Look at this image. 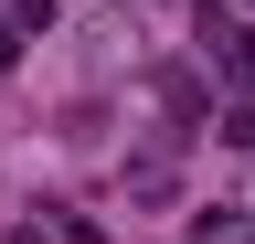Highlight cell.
Masks as SVG:
<instances>
[{
  "label": "cell",
  "instance_id": "6da1fadb",
  "mask_svg": "<svg viewBox=\"0 0 255 244\" xmlns=\"http://www.w3.org/2000/svg\"><path fill=\"white\" fill-rule=\"evenodd\" d=\"M0 244H43V234H32V223H21V234H0Z\"/></svg>",
  "mask_w": 255,
  "mask_h": 244
},
{
  "label": "cell",
  "instance_id": "7a4b0ae2",
  "mask_svg": "<svg viewBox=\"0 0 255 244\" xmlns=\"http://www.w3.org/2000/svg\"><path fill=\"white\" fill-rule=\"evenodd\" d=\"M0 64H11V32H0Z\"/></svg>",
  "mask_w": 255,
  "mask_h": 244
}]
</instances>
